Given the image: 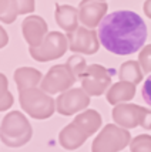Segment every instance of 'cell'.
<instances>
[{"label": "cell", "mask_w": 151, "mask_h": 152, "mask_svg": "<svg viewBox=\"0 0 151 152\" xmlns=\"http://www.w3.org/2000/svg\"><path fill=\"white\" fill-rule=\"evenodd\" d=\"M97 33L107 51L116 56H128L144 46L148 30L140 14L131 10H117L103 19Z\"/></svg>", "instance_id": "1"}, {"label": "cell", "mask_w": 151, "mask_h": 152, "mask_svg": "<svg viewBox=\"0 0 151 152\" xmlns=\"http://www.w3.org/2000/svg\"><path fill=\"white\" fill-rule=\"evenodd\" d=\"M33 137V128L20 111H10L1 119V141L9 148L24 146Z\"/></svg>", "instance_id": "2"}, {"label": "cell", "mask_w": 151, "mask_h": 152, "mask_svg": "<svg viewBox=\"0 0 151 152\" xmlns=\"http://www.w3.org/2000/svg\"><path fill=\"white\" fill-rule=\"evenodd\" d=\"M19 101L21 110L34 119H47L56 111V101L52 95L37 87L19 91Z\"/></svg>", "instance_id": "3"}, {"label": "cell", "mask_w": 151, "mask_h": 152, "mask_svg": "<svg viewBox=\"0 0 151 152\" xmlns=\"http://www.w3.org/2000/svg\"><path fill=\"white\" fill-rule=\"evenodd\" d=\"M131 142L128 129L117 124H107L93 141L91 152H120Z\"/></svg>", "instance_id": "4"}, {"label": "cell", "mask_w": 151, "mask_h": 152, "mask_svg": "<svg viewBox=\"0 0 151 152\" xmlns=\"http://www.w3.org/2000/svg\"><path fill=\"white\" fill-rule=\"evenodd\" d=\"M113 121L117 125L125 129H131L136 126H143L145 129H151V111L141 105L136 104H118L113 108Z\"/></svg>", "instance_id": "5"}, {"label": "cell", "mask_w": 151, "mask_h": 152, "mask_svg": "<svg viewBox=\"0 0 151 152\" xmlns=\"http://www.w3.org/2000/svg\"><path fill=\"white\" fill-rule=\"evenodd\" d=\"M67 48H69L67 36L60 31H50L39 47H29V53L33 60L46 63L63 57Z\"/></svg>", "instance_id": "6"}, {"label": "cell", "mask_w": 151, "mask_h": 152, "mask_svg": "<svg viewBox=\"0 0 151 152\" xmlns=\"http://www.w3.org/2000/svg\"><path fill=\"white\" fill-rule=\"evenodd\" d=\"M114 70L105 68L100 64H91L85 68L84 74L81 75V88L90 97H99L111 87V77Z\"/></svg>", "instance_id": "7"}, {"label": "cell", "mask_w": 151, "mask_h": 152, "mask_svg": "<svg viewBox=\"0 0 151 152\" xmlns=\"http://www.w3.org/2000/svg\"><path fill=\"white\" fill-rule=\"evenodd\" d=\"M76 81L77 78L74 77V74L71 73L67 64H57L53 66L49 70V73L43 77L40 88L52 95V94L64 93L70 90Z\"/></svg>", "instance_id": "8"}, {"label": "cell", "mask_w": 151, "mask_h": 152, "mask_svg": "<svg viewBox=\"0 0 151 152\" xmlns=\"http://www.w3.org/2000/svg\"><path fill=\"white\" fill-rule=\"evenodd\" d=\"M90 95L83 88H70L56 98V111L66 117L83 113L90 105Z\"/></svg>", "instance_id": "9"}, {"label": "cell", "mask_w": 151, "mask_h": 152, "mask_svg": "<svg viewBox=\"0 0 151 152\" xmlns=\"http://www.w3.org/2000/svg\"><path fill=\"white\" fill-rule=\"evenodd\" d=\"M67 40H69L70 51L76 54L93 56V54L97 53L100 48L99 33L94 31L93 28L79 26L74 31L67 33Z\"/></svg>", "instance_id": "10"}, {"label": "cell", "mask_w": 151, "mask_h": 152, "mask_svg": "<svg viewBox=\"0 0 151 152\" xmlns=\"http://www.w3.org/2000/svg\"><path fill=\"white\" fill-rule=\"evenodd\" d=\"M107 3L99 0H81L79 6V19L87 28L100 26L107 13Z\"/></svg>", "instance_id": "11"}, {"label": "cell", "mask_w": 151, "mask_h": 152, "mask_svg": "<svg viewBox=\"0 0 151 152\" xmlns=\"http://www.w3.org/2000/svg\"><path fill=\"white\" fill-rule=\"evenodd\" d=\"M21 31H23V37L29 46L39 47L49 34V27H47L46 20L41 19L40 16L33 14V16H29L23 20Z\"/></svg>", "instance_id": "12"}, {"label": "cell", "mask_w": 151, "mask_h": 152, "mask_svg": "<svg viewBox=\"0 0 151 152\" xmlns=\"http://www.w3.org/2000/svg\"><path fill=\"white\" fill-rule=\"evenodd\" d=\"M36 7L34 0H0V16L1 21L10 24L17 19L19 14L32 13Z\"/></svg>", "instance_id": "13"}, {"label": "cell", "mask_w": 151, "mask_h": 152, "mask_svg": "<svg viewBox=\"0 0 151 152\" xmlns=\"http://www.w3.org/2000/svg\"><path fill=\"white\" fill-rule=\"evenodd\" d=\"M88 137H90V135L85 132L79 124H76V122L73 121V122H70L69 125H66L60 131L59 142L64 149H67V151H74V149H79L80 146L87 141Z\"/></svg>", "instance_id": "14"}, {"label": "cell", "mask_w": 151, "mask_h": 152, "mask_svg": "<svg viewBox=\"0 0 151 152\" xmlns=\"http://www.w3.org/2000/svg\"><path fill=\"white\" fill-rule=\"evenodd\" d=\"M54 19L60 28H63L67 33H71L79 27V9L70 4H57Z\"/></svg>", "instance_id": "15"}, {"label": "cell", "mask_w": 151, "mask_h": 152, "mask_svg": "<svg viewBox=\"0 0 151 152\" xmlns=\"http://www.w3.org/2000/svg\"><path fill=\"white\" fill-rule=\"evenodd\" d=\"M134 95H136V84L128 83V81H118L116 84H113L105 94L108 104L111 105L127 102L134 98Z\"/></svg>", "instance_id": "16"}, {"label": "cell", "mask_w": 151, "mask_h": 152, "mask_svg": "<svg viewBox=\"0 0 151 152\" xmlns=\"http://www.w3.org/2000/svg\"><path fill=\"white\" fill-rule=\"evenodd\" d=\"M41 80H43V74L32 67H20L14 71V81L17 84L19 91L37 87L39 84H41Z\"/></svg>", "instance_id": "17"}, {"label": "cell", "mask_w": 151, "mask_h": 152, "mask_svg": "<svg viewBox=\"0 0 151 152\" xmlns=\"http://www.w3.org/2000/svg\"><path fill=\"white\" fill-rule=\"evenodd\" d=\"M74 122L79 124L88 135H93L100 129L103 119H101V115L99 114V111L85 110L83 113H79V115L74 118Z\"/></svg>", "instance_id": "18"}, {"label": "cell", "mask_w": 151, "mask_h": 152, "mask_svg": "<svg viewBox=\"0 0 151 152\" xmlns=\"http://www.w3.org/2000/svg\"><path fill=\"white\" fill-rule=\"evenodd\" d=\"M143 74L144 71L140 66V63L134 61V60H128L121 64L118 77H120V81H128V83H133L137 86L143 81Z\"/></svg>", "instance_id": "19"}, {"label": "cell", "mask_w": 151, "mask_h": 152, "mask_svg": "<svg viewBox=\"0 0 151 152\" xmlns=\"http://www.w3.org/2000/svg\"><path fill=\"white\" fill-rule=\"evenodd\" d=\"M67 66L71 70V73L74 74V77L77 80H81V75L84 74L85 68H87V63H85V60L83 56H80V54H74L71 56L70 58L67 60Z\"/></svg>", "instance_id": "20"}, {"label": "cell", "mask_w": 151, "mask_h": 152, "mask_svg": "<svg viewBox=\"0 0 151 152\" xmlns=\"http://www.w3.org/2000/svg\"><path fill=\"white\" fill-rule=\"evenodd\" d=\"M130 151L131 152H151V135L141 134L137 135L130 142Z\"/></svg>", "instance_id": "21"}, {"label": "cell", "mask_w": 151, "mask_h": 152, "mask_svg": "<svg viewBox=\"0 0 151 152\" xmlns=\"http://www.w3.org/2000/svg\"><path fill=\"white\" fill-rule=\"evenodd\" d=\"M1 97H0V101H1V111H7L10 107L13 105V95L9 91V87H7V78L4 74H1Z\"/></svg>", "instance_id": "22"}, {"label": "cell", "mask_w": 151, "mask_h": 152, "mask_svg": "<svg viewBox=\"0 0 151 152\" xmlns=\"http://www.w3.org/2000/svg\"><path fill=\"white\" fill-rule=\"evenodd\" d=\"M138 63H140L144 74L151 73V44H147L141 50V53L138 54Z\"/></svg>", "instance_id": "23"}, {"label": "cell", "mask_w": 151, "mask_h": 152, "mask_svg": "<svg viewBox=\"0 0 151 152\" xmlns=\"http://www.w3.org/2000/svg\"><path fill=\"white\" fill-rule=\"evenodd\" d=\"M141 94H143V99L147 102V105L151 107V75H148L147 80L144 81Z\"/></svg>", "instance_id": "24"}, {"label": "cell", "mask_w": 151, "mask_h": 152, "mask_svg": "<svg viewBox=\"0 0 151 152\" xmlns=\"http://www.w3.org/2000/svg\"><path fill=\"white\" fill-rule=\"evenodd\" d=\"M143 9H144L145 16H147L148 19H151V0H145V1H144V6H143Z\"/></svg>", "instance_id": "25"}, {"label": "cell", "mask_w": 151, "mask_h": 152, "mask_svg": "<svg viewBox=\"0 0 151 152\" xmlns=\"http://www.w3.org/2000/svg\"><path fill=\"white\" fill-rule=\"evenodd\" d=\"M0 31H1V47H4L9 43V37H7V33L4 28H1Z\"/></svg>", "instance_id": "26"}, {"label": "cell", "mask_w": 151, "mask_h": 152, "mask_svg": "<svg viewBox=\"0 0 151 152\" xmlns=\"http://www.w3.org/2000/svg\"><path fill=\"white\" fill-rule=\"evenodd\" d=\"M99 1H105V0H99Z\"/></svg>", "instance_id": "27"}]
</instances>
